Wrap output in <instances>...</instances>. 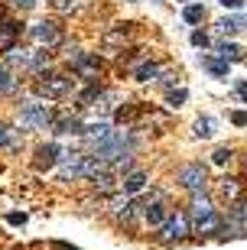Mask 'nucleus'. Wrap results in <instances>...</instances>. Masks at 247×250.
Segmentation results:
<instances>
[{
  "label": "nucleus",
  "mask_w": 247,
  "mask_h": 250,
  "mask_svg": "<svg viewBox=\"0 0 247 250\" xmlns=\"http://www.w3.org/2000/svg\"><path fill=\"white\" fill-rule=\"evenodd\" d=\"M130 153H134V140H130L127 133H117V130H111L101 143H94V156H98L101 163H111V159H127Z\"/></svg>",
  "instance_id": "nucleus-1"
},
{
  "label": "nucleus",
  "mask_w": 247,
  "mask_h": 250,
  "mask_svg": "<svg viewBox=\"0 0 247 250\" xmlns=\"http://www.w3.org/2000/svg\"><path fill=\"white\" fill-rule=\"evenodd\" d=\"M36 91L46 94V98H65V94L72 91V78L59 75V72H43L36 82Z\"/></svg>",
  "instance_id": "nucleus-2"
},
{
  "label": "nucleus",
  "mask_w": 247,
  "mask_h": 250,
  "mask_svg": "<svg viewBox=\"0 0 247 250\" xmlns=\"http://www.w3.org/2000/svg\"><path fill=\"white\" fill-rule=\"evenodd\" d=\"M20 124H26V127H49L52 124V111H49V104L43 101H23L20 107Z\"/></svg>",
  "instance_id": "nucleus-3"
},
{
  "label": "nucleus",
  "mask_w": 247,
  "mask_h": 250,
  "mask_svg": "<svg viewBox=\"0 0 247 250\" xmlns=\"http://www.w3.org/2000/svg\"><path fill=\"white\" fill-rule=\"evenodd\" d=\"M176 182H179L182 188H189V192H202L205 182H208V172H205L202 163H189V166H182L179 172H176Z\"/></svg>",
  "instance_id": "nucleus-4"
},
{
  "label": "nucleus",
  "mask_w": 247,
  "mask_h": 250,
  "mask_svg": "<svg viewBox=\"0 0 247 250\" xmlns=\"http://www.w3.org/2000/svg\"><path fill=\"white\" fill-rule=\"evenodd\" d=\"M29 36L36 39L39 46H55L62 39V33H59V26H55L52 20H43V23H36V26L29 29Z\"/></svg>",
  "instance_id": "nucleus-5"
},
{
  "label": "nucleus",
  "mask_w": 247,
  "mask_h": 250,
  "mask_svg": "<svg viewBox=\"0 0 247 250\" xmlns=\"http://www.w3.org/2000/svg\"><path fill=\"white\" fill-rule=\"evenodd\" d=\"M159 231H163L166 241H179V237L189 234V218H185V214H173V218H166V221H163Z\"/></svg>",
  "instance_id": "nucleus-6"
},
{
  "label": "nucleus",
  "mask_w": 247,
  "mask_h": 250,
  "mask_svg": "<svg viewBox=\"0 0 247 250\" xmlns=\"http://www.w3.org/2000/svg\"><path fill=\"white\" fill-rule=\"evenodd\" d=\"M75 75L85 78V82H98L101 78V62L94 56H78L75 59Z\"/></svg>",
  "instance_id": "nucleus-7"
},
{
  "label": "nucleus",
  "mask_w": 247,
  "mask_h": 250,
  "mask_svg": "<svg viewBox=\"0 0 247 250\" xmlns=\"http://www.w3.org/2000/svg\"><path fill=\"white\" fill-rule=\"evenodd\" d=\"M82 153H65L62 156V179H82Z\"/></svg>",
  "instance_id": "nucleus-8"
},
{
  "label": "nucleus",
  "mask_w": 247,
  "mask_h": 250,
  "mask_svg": "<svg viewBox=\"0 0 247 250\" xmlns=\"http://www.w3.org/2000/svg\"><path fill=\"white\" fill-rule=\"evenodd\" d=\"M211 211H215V208H211V198L205 192H195L192 195V218H195V221H202V218H208Z\"/></svg>",
  "instance_id": "nucleus-9"
},
{
  "label": "nucleus",
  "mask_w": 247,
  "mask_h": 250,
  "mask_svg": "<svg viewBox=\"0 0 247 250\" xmlns=\"http://www.w3.org/2000/svg\"><path fill=\"white\" fill-rule=\"evenodd\" d=\"M36 169H49V166H55V159H59V146L55 143H46V146H39V153H36Z\"/></svg>",
  "instance_id": "nucleus-10"
},
{
  "label": "nucleus",
  "mask_w": 247,
  "mask_h": 250,
  "mask_svg": "<svg viewBox=\"0 0 247 250\" xmlns=\"http://www.w3.org/2000/svg\"><path fill=\"white\" fill-rule=\"evenodd\" d=\"M143 186H147V172H130V176L124 179V192L127 195H137Z\"/></svg>",
  "instance_id": "nucleus-11"
},
{
  "label": "nucleus",
  "mask_w": 247,
  "mask_h": 250,
  "mask_svg": "<svg viewBox=\"0 0 247 250\" xmlns=\"http://www.w3.org/2000/svg\"><path fill=\"white\" fill-rule=\"evenodd\" d=\"M17 33H20L17 23H0V49H3V52H10V42H13Z\"/></svg>",
  "instance_id": "nucleus-12"
},
{
  "label": "nucleus",
  "mask_w": 247,
  "mask_h": 250,
  "mask_svg": "<svg viewBox=\"0 0 247 250\" xmlns=\"http://www.w3.org/2000/svg\"><path fill=\"white\" fill-rule=\"evenodd\" d=\"M215 127H218V124H215V117H199V121H195V137L208 140L211 133H215Z\"/></svg>",
  "instance_id": "nucleus-13"
},
{
  "label": "nucleus",
  "mask_w": 247,
  "mask_h": 250,
  "mask_svg": "<svg viewBox=\"0 0 247 250\" xmlns=\"http://www.w3.org/2000/svg\"><path fill=\"white\" fill-rule=\"evenodd\" d=\"M143 218H147V224H153V228H163V221H166V208H163V205H150Z\"/></svg>",
  "instance_id": "nucleus-14"
},
{
  "label": "nucleus",
  "mask_w": 247,
  "mask_h": 250,
  "mask_svg": "<svg viewBox=\"0 0 247 250\" xmlns=\"http://www.w3.org/2000/svg\"><path fill=\"white\" fill-rule=\"evenodd\" d=\"M108 133H111V127H108V124H104V121H101V124H94V127H88V130H85V137H88V143H101V140L108 137Z\"/></svg>",
  "instance_id": "nucleus-15"
},
{
  "label": "nucleus",
  "mask_w": 247,
  "mask_h": 250,
  "mask_svg": "<svg viewBox=\"0 0 247 250\" xmlns=\"http://www.w3.org/2000/svg\"><path fill=\"white\" fill-rule=\"evenodd\" d=\"M218 214H215V211H211L208 214V218H202V221H195V231H199V234H211V231H218Z\"/></svg>",
  "instance_id": "nucleus-16"
},
{
  "label": "nucleus",
  "mask_w": 247,
  "mask_h": 250,
  "mask_svg": "<svg viewBox=\"0 0 247 250\" xmlns=\"http://www.w3.org/2000/svg\"><path fill=\"white\" fill-rule=\"evenodd\" d=\"M205 68H208L211 75L225 78V75H228V59H205Z\"/></svg>",
  "instance_id": "nucleus-17"
},
{
  "label": "nucleus",
  "mask_w": 247,
  "mask_h": 250,
  "mask_svg": "<svg viewBox=\"0 0 247 250\" xmlns=\"http://www.w3.org/2000/svg\"><path fill=\"white\" fill-rule=\"evenodd\" d=\"M221 59H228V62H238V59H244V49H241L238 42H225V46H221Z\"/></svg>",
  "instance_id": "nucleus-18"
},
{
  "label": "nucleus",
  "mask_w": 247,
  "mask_h": 250,
  "mask_svg": "<svg viewBox=\"0 0 247 250\" xmlns=\"http://www.w3.org/2000/svg\"><path fill=\"white\" fill-rule=\"evenodd\" d=\"M182 17H185V23H202V20H205V7H202V3H189Z\"/></svg>",
  "instance_id": "nucleus-19"
},
{
  "label": "nucleus",
  "mask_w": 247,
  "mask_h": 250,
  "mask_svg": "<svg viewBox=\"0 0 247 250\" xmlns=\"http://www.w3.org/2000/svg\"><path fill=\"white\" fill-rule=\"evenodd\" d=\"M156 75H159V65L147 62V65H140V68H137V82H150V78H156Z\"/></svg>",
  "instance_id": "nucleus-20"
},
{
  "label": "nucleus",
  "mask_w": 247,
  "mask_h": 250,
  "mask_svg": "<svg viewBox=\"0 0 247 250\" xmlns=\"http://www.w3.org/2000/svg\"><path fill=\"white\" fill-rule=\"evenodd\" d=\"M218 29L225 33V36H234L241 29V20H231V17H225V20H218Z\"/></svg>",
  "instance_id": "nucleus-21"
},
{
  "label": "nucleus",
  "mask_w": 247,
  "mask_h": 250,
  "mask_svg": "<svg viewBox=\"0 0 247 250\" xmlns=\"http://www.w3.org/2000/svg\"><path fill=\"white\" fill-rule=\"evenodd\" d=\"M114 182H117V179L111 176V172H104V169H101L98 176H94V186H98L101 192H108V188H114Z\"/></svg>",
  "instance_id": "nucleus-22"
},
{
  "label": "nucleus",
  "mask_w": 247,
  "mask_h": 250,
  "mask_svg": "<svg viewBox=\"0 0 247 250\" xmlns=\"http://www.w3.org/2000/svg\"><path fill=\"white\" fill-rule=\"evenodd\" d=\"M221 192H225V198H238V179H225Z\"/></svg>",
  "instance_id": "nucleus-23"
},
{
  "label": "nucleus",
  "mask_w": 247,
  "mask_h": 250,
  "mask_svg": "<svg viewBox=\"0 0 247 250\" xmlns=\"http://www.w3.org/2000/svg\"><path fill=\"white\" fill-rule=\"evenodd\" d=\"M234 221H238L241 231H247V205H238V208H234Z\"/></svg>",
  "instance_id": "nucleus-24"
},
{
  "label": "nucleus",
  "mask_w": 247,
  "mask_h": 250,
  "mask_svg": "<svg viewBox=\"0 0 247 250\" xmlns=\"http://www.w3.org/2000/svg\"><path fill=\"white\" fill-rule=\"evenodd\" d=\"M228 159H231V149H225V146H221V149H215V153H211V163H215V166H225Z\"/></svg>",
  "instance_id": "nucleus-25"
},
{
  "label": "nucleus",
  "mask_w": 247,
  "mask_h": 250,
  "mask_svg": "<svg viewBox=\"0 0 247 250\" xmlns=\"http://www.w3.org/2000/svg\"><path fill=\"white\" fill-rule=\"evenodd\" d=\"M13 88H17V82H13V75L0 72V91H13Z\"/></svg>",
  "instance_id": "nucleus-26"
},
{
  "label": "nucleus",
  "mask_w": 247,
  "mask_h": 250,
  "mask_svg": "<svg viewBox=\"0 0 247 250\" xmlns=\"http://www.w3.org/2000/svg\"><path fill=\"white\" fill-rule=\"evenodd\" d=\"M10 143H13V133L7 124H0V146H10Z\"/></svg>",
  "instance_id": "nucleus-27"
},
{
  "label": "nucleus",
  "mask_w": 247,
  "mask_h": 250,
  "mask_svg": "<svg viewBox=\"0 0 247 250\" xmlns=\"http://www.w3.org/2000/svg\"><path fill=\"white\" fill-rule=\"evenodd\" d=\"M185 98H189V94H185L182 88H179V91H173V94H169V104H173V107H179V104H182Z\"/></svg>",
  "instance_id": "nucleus-28"
},
{
  "label": "nucleus",
  "mask_w": 247,
  "mask_h": 250,
  "mask_svg": "<svg viewBox=\"0 0 247 250\" xmlns=\"http://www.w3.org/2000/svg\"><path fill=\"white\" fill-rule=\"evenodd\" d=\"M192 42L195 46H208V36L205 33H192Z\"/></svg>",
  "instance_id": "nucleus-29"
},
{
  "label": "nucleus",
  "mask_w": 247,
  "mask_h": 250,
  "mask_svg": "<svg viewBox=\"0 0 247 250\" xmlns=\"http://www.w3.org/2000/svg\"><path fill=\"white\" fill-rule=\"evenodd\" d=\"M218 3H221V7H228V10H238L244 0H218Z\"/></svg>",
  "instance_id": "nucleus-30"
},
{
  "label": "nucleus",
  "mask_w": 247,
  "mask_h": 250,
  "mask_svg": "<svg viewBox=\"0 0 247 250\" xmlns=\"http://www.w3.org/2000/svg\"><path fill=\"white\" fill-rule=\"evenodd\" d=\"M231 121L238 124V127H244V124H247V114H244V111H238V114H234V117H231Z\"/></svg>",
  "instance_id": "nucleus-31"
},
{
  "label": "nucleus",
  "mask_w": 247,
  "mask_h": 250,
  "mask_svg": "<svg viewBox=\"0 0 247 250\" xmlns=\"http://www.w3.org/2000/svg\"><path fill=\"white\" fill-rule=\"evenodd\" d=\"M238 98H241V101H247V82L238 84Z\"/></svg>",
  "instance_id": "nucleus-32"
},
{
  "label": "nucleus",
  "mask_w": 247,
  "mask_h": 250,
  "mask_svg": "<svg viewBox=\"0 0 247 250\" xmlns=\"http://www.w3.org/2000/svg\"><path fill=\"white\" fill-rule=\"evenodd\" d=\"M13 3H17V7H23V10H29L33 3H36V0H13Z\"/></svg>",
  "instance_id": "nucleus-33"
},
{
  "label": "nucleus",
  "mask_w": 247,
  "mask_h": 250,
  "mask_svg": "<svg viewBox=\"0 0 247 250\" xmlns=\"http://www.w3.org/2000/svg\"><path fill=\"white\" fill-rule=\"evenodd\" d=\"M55 250H75V247H68V244H55Z\"/></svg>",
  "instance_id": "nucleus-34"
}]
</instances>
